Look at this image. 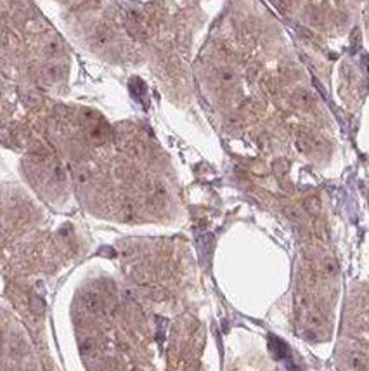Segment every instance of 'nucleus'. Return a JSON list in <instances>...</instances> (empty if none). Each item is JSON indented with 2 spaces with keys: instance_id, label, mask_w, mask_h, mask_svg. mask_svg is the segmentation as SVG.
<instances>
[{
  "instance_id": "obj_1",
  "label": "nucleus",
  "mask_w": 369,
  "mask_h": 371,
  "mask_svg": "<svg viewBox=\"0 0 369 371\" xmlns=\"http://www.w3.org/2000/svg\"><path fill=\"white\" fill-rule=\"evenodd\" d=\"M82 304H83V307H85L89 312H92V314H99V312H103V309H104L103 298H101L97 293H94V291H87V293L83 295Z\"/></svg>"
},
{
  "instance_id": "obj_2",
  "label": "nucleus",
  "mask_w": 369,
  "mask_h": 371,
  "mask_svg": "<svg viewBox=\"0 0 369 371\" xmlns=\"http://www.w3.org/2000/svg\"><path fill=\"white\" fill-rule=\"evenodd\" d=\"M16 371H26V370H16Z\"/></svg>"
}]
</instances>
